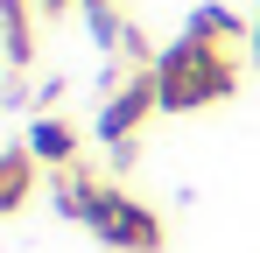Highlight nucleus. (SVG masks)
I'll return each mask as SVG.
<instances>
[{
  "mask_svg": "<svg viewBox=\"0 0 260 253\" xmlns=\"http://www.w3.org/2000/svg\"><path fill=\"white\" fill-rule=\"evenodd\" d=\"M63 211H78L91 232H106V239H120L134 253H155L162 246V232H155V218L127 197H113V190H85V183H63Z\"/></svg>",
  "mask_w": 260,
  "mask_h": 253,
  "instance_id": "f257e3e1",
  "label": "nucleus"
},
{
  "mask_svg": "<svg viewBox=\"0 0 260 253\" xmlns=\"http://www.w3.org/2000/svg\"><path fill=\"white\" fill-rule=\"evenodd\" d=\"M225 84H232V71H225L211 49L190 36V42H176V49H169V64H162V106H169V113H190V106L218 99Z\"/></svg>",
  "mask_w": 260,
  "mask_h": 253,
  "instance_id": "f03ea898",
  "label": "nucleus"
},
{
  "mask_svg": "<svg viewBox=\"0 0 260 253\" xmlns=\"http://www.w3.org/2000/svg\"><path fill=\"white\" fill-rule=\"evenodd\" d=\"M28 148H36V155H49V162H71V148H78V141H71V126H56V120H36Z\"/></svg>",
  "mask_w": 260,
  "mask_h": 253,
  "instance_id": "7ed1b4c3",
  "label": "nucleus"
},
{
  "mask_svg": "<svg viewBox=\"0 0 260 253\" xmlns=\"http://www.w3.org/2000/svg\"><path fill=\"white\" fill-rule=\"evenodd\" d=\"M141 113H148V84H134L120 106H106V120H99V126H106V134H127V126L141 120Z\"/></svg>",
  "mask_w": 260,
  "mask_h": 253,
  "instance_id": "20e7f679",
  "label": "nucleus"
},
{
  "mask_svg": "<svg viewBox=\"0 0 260 253\" xmlns=\"http://www.w3.org/2000/svg\"><path fill=\"white\" fill-rule=\"evenodd\" d=\"M21 190H28V155H7V190H0V204L14 211V204H21Z\"/></svg>",
  "mask_w": 260,
  "mask_h": 253,
  "instance_id": "39448f33",
  "label": "nucleus"
}]
</instances>
